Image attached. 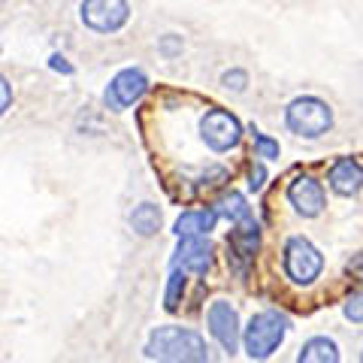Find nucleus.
Instances as JSON below:
<instances>
[{"instance_id": "1a4fd4ad", "label": "nucleus", "mask_w": 363, "mask_h": 363, "mask_svg": "<svg viewBox=\"0 0 363 363\" xmlns=\"http://www.w3.org/2000/svg\"><path fill=\"white\" fill-rule=\"evenodd\" d=\"M209 330L221 342V348L233 354L236 345H240V318H236V309L230 303L215 300L209 306Z\"/></svg>"}, {"instance_id": "9b49d317", "label": "nucleus", "mask_w": 363, "mask_h": 363, "mask_svg": "<svg viewBox=\"0 0 363 363\" xmlns=\"http://www.w3.org/2000/svg\"><path fill=\"white\" fill-rule=\"evenodd\" d=\"M327 182H330V188L339 197H354L363 188V167L357 161H351V157H342V161H336L330 167Z\"/></svg>"}, {"instance_id": "5701e85b", "label": "nucleus", "mask_w": 363, "mask_h": 363, "mask_svg": "<svg viewBox=\"0 0 363 363\" xmlns=\"http://www.w3.org/2000/svg\"><path fill=\"white\" fill-rule=\"evenodd\" d=\"M248 188H252V191L264 188V167H255L252 169V176H248Z\"/></svg>"}, {"instance_id": "9d476101", "label": "nucleus", "mask_w": 363, "mask_h": 363, "mask_svg": "<svg viewBox=\"0 0 363 363\" xmlns=\"http://www.w3.org/2000/svg\"><path fill=\"white\" fill-rule=\"evenodd\" d=\"M288 200H291V206L303 215V218H315V215H321L324 212V203H327L324 188L318 185L315 179H309V176H300V179L291 182Z\"/></svg>"}, {"instance_id": "ddd939ff", "label": "nucleus", "mask_w": 363, "mask_h": 363, "mask_svg": "<svg viewBox=\"0 0 363 363\" xmlns=\"http://www.w3.org/2000/svg\"><path fill=\"white\" fill-rule=\"evenodd\" d=\"M260 245V233H257V224L255 227H240V230H233L230 236V257L240 260V267L248 264V260L255 257Z\"/></svg>"}, {"instance_id": "2eb2a0df", "label": "nucleus", "mask_w": 363, "mask_h": 363, "mask_svg": "<svg viewBox=\"0 0 363 363\" xmlns=\"http://www.w3.org/2000/svg\"><path fill=\"white\" fill-rule=\"evenodd\" d=\"M130 224L140 236H152V233H157V227H161V209L152 206V203H143V206L133 209Z\"/></svg>"}, {"instance_id": "4468645a", "label": "nucleus", "mask_w": 363, "mask_h": 363, "mask_svg": "<svg viewBox=\"0 0 363 363\" xmlns=\"http://www.w3.org/2000/svg\"><path fill=\"white\" fill-rule=\"evenodd\" d=\"M336 360H339L336 342H330V339H324V336L309 339L300 351V363H336Z\"/></svg>"}, {"instance_id": "6e6552de", "label": "nucleus", "mask_w": 363, "mask_h": 363, "mask_svg": "<svg viewBox=\"0 0 363 363\" xmlns=\"http://www.w3.org/2000/svg\"><path fill=\"white\" fill-rule=\"evenodd\" d=\"M179 252L173 257V269H182V272H197L203 276L209 267H212V242L203 236H179Z\"/></svg>"}, {"instance_id": "7ed1b4c3", "label": "nucleus", "mask_w": 363, "mask_h": 363, "mask_svg": "<svg viewBox=\"0 0 363 363\" xmlns=\"http://www.w3.org/2000/svg\"><path fill=\"white\" fill-rule=\"evenodd\" d=\"M288 128L306 140H318L333 128V112L318 97H297L288 106Z\"/></svg>"}, {"instance_id": "aec40b11", "label": "nucleus", "mask_w": 363, "mask_h": 363, "mask_svg": "<svg viewBox=\"0 0 363 363\" xmlns=\"http://www.w3.org/2000/svg\"><path fill=\"white\" fill-rule=\"evenodd\" d=\"M221 82H224V88H230V91H242L248 85V76L242 70H227L221 76Z\"/></svg>"}, {"instance_id": "6ab92c4d", "label": "nucleus", "mask_w": 363, "mask_h": 363, "mask_svg": "<svg viewBox=\"0 0 363 363\" xmlns=\"http://www.w3.org/2000/svg\"><path fill=\"white\" fill-rule=\"evenodd\" d=\"M345 318L354 324H363V294H354V297H348L345 303Z\"/></svg>"}, {"instance_id": "a211bd4d", "label": "nucleus", "mask_w": 363, "mask_h": 363, "mask_svg": "<svg viewBox=\"0 0 363 363\" xmlns=\"http://www.w3.org/2000/svg\"><path fill=\"white\" fill-rule=\"evenodd\" d=\"M252 136H255L257 157H267V161H272V157H279V143H276V140H269V136H264L260 130H255Z\"/></svg>"}, {"instance_id": "412c9836", "label": "nucleus", "mask_w": 363, "mask_h": 363, "mask_svg": "<svg viewBox=\"0 0 363 363\" xmlns=\"http://www.w3.org/2000/svg\"><path fill=\"white\" fill-rule=\"evenodd\" d=\"M9 106H13V85H9L6 76L0 73V116H4Z\"/></svg>"}, {"instance_id": "20e7f679", "label": "nucleus", "mask_w": 363, "mask_h": 363, "mask_svg": "<svg viewBox=\"0 0 363 363\" xmlns=\"http://www.w3.org/2000/svg\"><path fill=\"white\" fill-rule=\"evenodd\" d=\"M321 269H324V257L309 240H303V236L288 240V245H285V272H288L291 281H297V285H312V281L321 276Z\"/></svg>"}, {"instance_id": "a878e982", "label": "nucleus", "mask_w": 363, "mask_h": 363, "mask_svg": "<svg viewBox=\"0 0 363 363\" xmlns=\"http://www.w3.org/2000/svg\"><path fill=\"white\" fill-rule=\"evenodd\" d=\"M0 4H4V0H0Z\"/></svg>"}, {"instance_id": "393cba45", "label": "nucleus", "mask_w": 363, "mask_h": 363, "mask_svg": "<svg viewBox=\"0 0 363 363\" xmlns=\"http://www.w3.org/2000/svg\"><path fill=\"white\" fill-rule=\"evenodd\" d=\"M360 360H363V354H360Z\"/></svg>"}, {"instance_id": "f8f14e48", "label": "nucleus", "mask_w": 363, "mask_h": 363, "mask_svg": "<svg viewBox=\"0 0 363 363\" xmlns=\"http://www.w3.org/2000/svg\"><path fill=\"white\" fill-rule=\"evenodd\" d=\"M215 218H218V212L215 209H191L185 215H179L176 233L179 236H203V233H209L215 227Z\"/></svg>"}, {"instance_id": "39448f33", "label": "nucleus", "mask_w": 363, "mask_h": 363, "mask_svg": "<svg viewBox=\"0 0 363 363\" xmlns=\"http://www.w3.org/2000/svg\"><path fill=\"white\" fill-rule=\"evenodd\" d=\"M128 0H85L82 4V25L97 33H116L128 25Z\"/></svg>"}, {"instance_id": "f03ea898", "label": "nucleus", "mask_w": 363, "mask_h": 363, "mask_svg": "<svg viewBox=\"0 0 363 363\" xmlns=\"http://www.w3.org/2000/svg\"><path fill=\"white\" fill-rule=\"evenodd\" d=\"M288 333V318L279 312H257L245 327V351L252 360H264L281 345Z\"/></svg>"}, {"instance_id": "0eeeda50", "label": "nucleus", "mask_w": 363, "mask_h": 363, "mask_svg": "<svg viewBox=\"0 0 363 363\" xmlns=\"http://www.w3.org/2000/svg\"><path fill=\"white\" fill-rule=\"evenodd\" d=\"M145 88H149V79H145V73L143 70H121L116 79L109 82V88H106V94H104V100H106V106L109 109H128V106H133L136 100H140L143 94H145Z\"/></svg>"}, {"instance_id": "b1692460", "label": "nucleus", "mask_w": 363, "mask_h": 363, "mask_svg": "<svg viewBox=\"0 0 363 363\" xmlns=\"http://www.w3.org/2000/svg\"><path fill=\"white\" fill-rule=\"evenodd\" d=\"M52 67H55V70H64V73H73V67H70V64H64V58H58V55L52 58Z\"/></svg>"}, {"instance_id": "4be33fe9", "label": "nucleus", "mask_w": 363, "mask_h": 363, "mask_svg": "<svg viewBox=\"0 0 363 363\" xmlns=\"http://www.w3.org/2000/svg\"><path fill=\"white\" fill-rule=\"evenodd\" d=\"M161 52H164V55H169V58H173V55H179V52H182V40H179V37H173V33H169V37H164V43H161Z\"/></svg>"}, {"instance_id": "423d86ee", "label": "nucleus", "mask_w": 363, "mask_h": 363, "mask_svg": "<svg viewBox=\"0 0 363 363\" xmlns=\"http://www.w3.org/2000/svg\"><path fill=\"white\" fill-rule=\"evenodd\" d=\"M200 133H203V140H206V145L212 152H230L242 140L240 121L224 109H209L200 121Z\"/></svg>"}, {"instance_id": "dca6fc26", "label": "nucleus", "mask_w": 363, "mask_h": 363, "mask_svg": "<svg viewBox=\"0 0 363 363\" xmlns=\"http://www.w3.org/2000/svg\"><path fill=\"white\" fill-rule=\"evenodd\" d=\"M221 215H227L233 224L240 221H248V206H245V197L236 194V191H230L224 200H221Z\"/></svg>"}, {"instance_id": "f3484780", "label": "nucleus", "mask_w": 363, "mask_h": 363, "mask_svg": "<svg viewBox=\"0 0 363 363\" xmlns=\"http://www.w3.org/2000/svg\"><path fill=\"white\" fill-rule=\"evenodd\" d=\"M182 291H185V272L173 269V276H169V288H167V309H169V312H176V309H179Z\"/></svg>"}, {"instance_id": "f257e3e1", "label": "nucleus", "mask_w": 363, "mask_h": 363, "mask_svg": "<svg viewBox=\"0 0 363 363\" xmlns=\"http://www.w3.org/2000/svg\"><path fill=\"white\" fill-rule=\"evenodd\" d=\"M145 357L149 360H182V363H200L209 360V351L203 336L185 327H157L145 342Z\"/></svg>"}]
</instances>
